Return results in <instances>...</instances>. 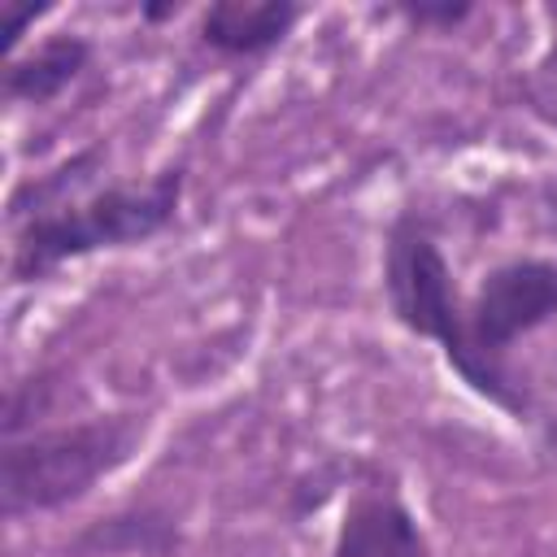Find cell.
Wrapping results in <instances>:
<instances>
[{
  "label": "cell",
  "mask_w": 557,
  "mask_h": 557,
  "mask_svg": "<svg viewBox=\"0 0 557 557\" xmlns=\"http://www.w3.org/2000/svg\"><path fill=\"white\" fill-rule=\"evenodd\" d=\"M35 4H26V9H17V4H0V17H4V35L13 39V35H22V26L26 22H35Z\"/></svg>",
  "instance_id": "ba28073f"
},
{
  "label": "cell",
  "mask_w": 557,
  "mask_h": 557,
  "mask_svg": "<svg viewBox=\"0 0 557 557\" xmlns=\"http://www.w3.org/2000/svg\"><path fill=\"white\" fill-rule=\"evenodd\" d=\"M131 448H135V422L126 418H96V422L9 440L0 457L4 513L22 518L35 509H57L78 500L91 483L117 470L131 457Z\"/></svg>",
  "instance_id": "7a4b0ae2"
},
{
  "label": "cell",
  "mask_w": 557,
  "mask_h": 557,
  "mask_svg": "<svg viewBox=\"0 0 557 557\" xmlns=\"http://www.w3.org/2000/svg\"><path fill=\"white\" fill-rule=\"evenodd\" d=\"M409 17H418V22H457V17H466V4H444V9H409Z\"/></svg>",
  "instance_id": "9c48e42d"
},
{
  "label": "cell",
  "mask_w": 557,
  "mask_h": 557,
  "mask_svg": "<svg viewBox=\"0 0 557 557\" xmlns=\"http://www.w3.org/2000/svg\"><path fill=\"white\" fill-rule=\"evenodd\" d=\"M557 318V261H544V257H527V261H509V265H496L470 309H461V361H457V374L492 396L496 405L505 409H522V396L509 387V374L500 370V357L505 348L553 322Z\"/></svg>",
  "instance_id": "3957f363"
},
{
  "label": "cell",
  "mask_w": 557,
  "mask_h": 557,
  "mask_svg": "<svg viewBox=\"0 0 557 557\" xmlns=\"http://www.w3.org/2000/svg\"><path fill=\"white\" fill-rule=\"evenodd\" d=\"M335 557H426V540L405 505L392 496H361L344 513Z\"/></svg>",
  "instance_id": "5b68a950"
},
{
  "label": "cell",
  "mask_w": 557,
  "mask_h": 557,
  "mask_svg": "<svg viewBox=\"0 0 557 557\" xmlns=\"http://www.w3.org/2000/svg\"><path fill=\"white\" fill-rule=\"evenodd\" d=\"M387 296L396 318L444 344V357L457 366L461 361V305L453 296V278L448 265L440 257V248L431 244L426 231H418L413 222H400L392 231L387 244Z\"/></svg>",
  "instance_id": "277c9868"
},
{
  "label": "cell",
  "mask_w": 557,
  "mask_h": 557,
  "mask_svg": "<svg viewBox=\"0 0 557 557\" xmlns=\"http://www.w3.org/2000/svg\"><path fill=\"white\" fill-rule=\"evenodd\" d=\"M87 65V44L83 39H48L44 48H35L30 57L13 61L9 70V96L13 100H30L44 104L52 100L61 87H70L78 78V70Z\"/></svg>",
  "instance_id": "52a82bcc"
},
{
  "label": "cell",
  "mask_w": 557,
  "mask_h": 557,
  "mask_svg": "<svg viewBox=\"0 0 557 557\" xmlns=\"http://www.w3.org/2000/svg\"><path fill=\"white\" fill-rule=\"evenodd\" d=\"M100 152H83L30 183L13 200V218H26L13 244V278L30 283L61 261L96 248H117L157 235L183 191V170H165L144 187H96Z\"/></svg>",
  "instance_id": "6da1fadb"
},
{
  "label": "cell",
  "mask_w": 557,
  "mask_h": 557,
  "mask_svg": "<svg viewBox=\"0 0 557 557\" xmlns=\"http://www.w3.org/2000/svg\"><path fill=\"white\" fill-rule=\"evenodd\" d=\"M300 9L287 0H222L205 13V44L231 57H252L296 26Z\"/></svg>",
  "instance_id": "8992f818"
}]
</instances>
